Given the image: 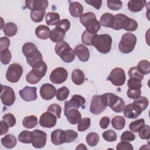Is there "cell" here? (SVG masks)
<instances>
[{
	"label": "cell",
	"instance_id": "e0dca14e",
	"mask_svg": "<svg viewBox=\"0 0 150 150\" xmlns=\"http://www.w3.org/2000/svg\"><path fill=\"white\" fill-rule=\"evenodd\" d=\"M56 90L54 86L49 83L43 84L40 89L41 97L45 100H50L55 96Z\"/></svg>",
	"mask_w": 150,
	"mask_h": 150
},
{
	"label": "cell",
	"instance_id": "4316f807",
	"mask_svg": "<svg viewBox=\"0 0 150 150\" xmlns=\"http://www.w3.org/2000/svg\"><path fill=\"white\" fill-rule=\"evenodd\" d=\"M114 22V16L110 13H104L103 14L100 19V25L104 27L112 28Z\"/></svg>",
	"mask_w": 150,
	"mask_h": 150
},
{
	"label": "cell",
	"instance_id": "d6a6232c",
	"mask_svg": "<svg viewBox=\"0 0 150 150\" xmlns=\"http://www.w3.org/2000/svg\"><path fill=\"white\" fill-rule=\"evenodd\" d=\"M111 124L114 128L117 130L122 129L125 125V120L122 116H115L111 121Z\"/></svg>",
	"mask_w": 150,
	"mask_h": 150
},
{
	"label": "cell",
	"instance_id": "f907efd6",
	"mask_svg": "<svg viewBox=\"0 0 150 150\" xmlns=\"http://www.w3.org/2000/svg\"><path fill=\"white\" fill-rule=\"evenodd\" d=\"M12 57V54L9 50H5L1 52V62L4 64H8Z\"/></svg>",
	"mask_w": 150,
	"mask_h": 150
},
{
	"label": "cell",
	"instance_id": "60d3db41",
	"mask_svg": "<svg viewBox=\"0 0 150 150\" xmlns=\"http://www.w3.org/2000/svg\"><path fill=\"white\" fill-rule=\"evenodd\" d=\"M91 124V120L90 118H83L79 122L77 125V129L79 131H84L87 129Z\"/></svg>",
	"mask_w": 150,
	"mask_h": 150
},
{
	"label": "cell",
	"instance_id": "b9f144b4",
	"mask_svg": "<svg viewBox=\"0 0 150 150\" xmlns=\"http://www.w3.org/2000/svg\"><path fill=\"white\" fill-rule=\"evenodd\" d=\"M64 135L65 143H69L72 142L77 138L78 134L73 129H67L64 131Z\"/></svg>",
	"mask_w": 150,
	"mask_h": 150
},
{
	"label": "cell",
	"instance_id": "9c48e42d",
	"mask_svg": "<svg viewBox=\"0 0 150 150\" xmlns=\"http://www.w3.org/2000/svg\"><path fill=\"white\" fill-rule=\"evenodd\" d=\"M1 100L4 105H12L15 101V94L13 88L8 86L1 85Z\"/></svg>",
	"mask_w": 150,
	"mask_h": 150
},
{
	"label": "cell",
	"instance_id": "ab89813d",
	"mask_svg": "<svg viewBox=\"0 0 150 150\" xmlns=\"http://www.w3.org/2000/svg\"><path fill=\"white\" fill-rule=\"evenodd\" d=\"M145 124V121L144 119L141 118L139 120H137L136 121H132L129 124V129L134 132H137L139 131V129Z\"/></svg>",
	"mask_w": 150,
	"mask_h": 150
},
{
	"label": "cell",
	"instance_id": "277c9868",
	"mask_svg": "<svg viewBox=\"0 0 150 150\" xmlns=\"http://www.w3.org/2000/svg\"><path fill=\"white\" fill-rule=\"evenodd\" d=\"M112 38L107 34L95 35L92 39V45L100 53H108L111 49Z\"/></svg>",
	"mask_w": 150,
	"mask_h": 150
},
{
	"label": "cell",
	"instance_id": "d590c367",
	"mask_svg": "<svg viewBox=\"0 0 150 150\" xmlns=\"http://www.w3.org/2000/svg\"><path fill=\"white\" fill-rule=\"evenodd\" d=\"M99 136L96 132H90L86 136V140L87 144L90 146H95L99 142Z\"/></svg>",
	"mask_w": 150,
	"mask_h": 150
},
{
	"label": "cell",
	"instance_id": "6125c7cd",
	"mask_svg": "<svg viewBox=\"0 0 150 150\" xmlns=\"http://www.w3.org/2000/svg\"><path fill=\"white\" fill-rule=\"evenodd\" d=\"M9 127L3 121H1V135L6 134L8 131Z\"/></svg>",
	"mask_w": 150,
	"mask_h": 150
},
{
	"label": "cell",
	"instance_id": "8992f818",
	"mask_svg": "<svg viewBox=\"0 0 150 150\" xmlns=\"http://www.w3.org/2000/svg\"><path fill=\"white\" fill-rule=\"evenodd\" d=\"M137 43V37L132 33H126L122 36L118 44L119 50L123 53L131 52Z\"/></svg>",
	"mask_w": 150,
	"mask_h": 150
},
{
	"label": "cell",
	"instance_id": "7dc6e473",
	"mask_svg": "<svg viewBox=\"0 0 150 150\" xmlns=\"http://www.w3.org/2000/svg\"><path fill=\"white\" fill-rule=\"evenodd\" d=\"M2 121L6 123L9 127H13L16 122L15 116L11 113L5 114L2 117Z\"/></svg>",
	"mask_w": 150,
	"mask_h": 150
},
{
	"label": "cell",
	"instance_id": "7bdbcfd3",
	"mask_svg": "<svg viewBox=\"0 0 150 150\" xmlns=\"http://www.w3.org/2000/svg\"><path fill=\"white\" fill-rule=\"evenodd\" d=\"M128 76L129 79H136L140 81L144 79V75L138 71L137 67H132L129 69Z\"/></svg>",
	"mask_w": 150,
	"mask_h": 150
},
{
	"label": "cell",
	"instance_id": "6f0895ef",
	"mask_svg": "<svg viewBox=\"0 0 150 150\" xmlns=\"http://www.w3.org/2000/svg\"><path fill=\"white\" fill-rule=\"evenodd\" d=\"M141 91L139 89H130L128 88L127 91V96L129 98L136 99L139 96H141Z\"/></svg>",
	"mask_w": 150,
	"mask_h": 150
},
{
	"label": "cell",
	"instance_id": "ee69618b",
	"mask_svg": "<svg viewBox=\"0 0 150 150\" xmlns=\"http://www.w3.org/2000/svg\"><path fill=\"white\" fill-rule=\"evenodd\" d=\"M103 138L107 142H114L117 140V136L115 132L112 129H108L103 133Z\"/></svg>",
	"mask_w": 150,
	"mask_h": 150
},
{
	"label": "cell",
	"instance_id": "8fae6325",
	"mask_svg": "<svg viewBox=\"0 0 150 150\" xmlns=\"http://www.w3.org/2000/svg\"><path fill=\"white\" fill-rule=\"evenodd\" d=\"M47 69L42 67L32 68L26 76V81L30 84H36L40 81L41 79L45 76Z\"/></svg>",
	"mask_w": 150,
	"mask_h": 150
},
{
	"label": "cell",
	"instance_id": "ba28073f",
	"mask_svg": "<svg viewBox=\"0 0 150 150\" xmlns=\"http://www.w3.org/2000/svg\"><path fill=\"white\" fill-rule=\"evenodd\" d=\"M107 80L115 86H122L126 80V76L124 70L120 67H115L112 70Z\"/></svg>",
	"mask_w": 150,
	"mask_h": 150
},
{
	"label": "cell",
	"instance_id": "8d00e7d4",
	"mask_svg": "<svg viewBox=\"0 0 150 150\" xmlns=\"http://www.w3.org/2000/svg\"><path fill=\"white\" fill-rule=\"evenodd\" d=\"M45 13V11L33 10L30 12L31 19L35 22H40L43 21Z\"/></svg>",
	"mask_w": 150,
	"mask_h": 150
},
{
	"label": "cell",
	"instance_id": "680465c9",
	"mask_svg": "<svg viewBox=\"0 0 150 150\" xmlns=\"http://www.w3.org/2000/svg\"><path fill=\"white\" fill-rule=\"evenodd\" d=\"M10 45V40L6 37H2L0 39V52L8 49Z\"/></svg>",
	"mask_w": 150,
	"mask_h": 150
},
{
	"label": "cell",
	"instance_id": "f1b7e54d",
	"mask_svg": "<svg viewBox=\"0 0 150 150\" xmlns=\"http://www.w3.org/2000/svg\"><path fill=\"white\" fill-rule=\"evenodd\" d=\"M1 143L4 146L8 149H11L15 146L17 141L16 138L11 135L8 134L1 138Z\"/></svg>",
	"mask_w": 150,
	"mask_h": 150
},
{
	"label": "cell",
	"instance_id": "681fc988",
	"mask_svg": "<svg viewBox=\"0 0 150 150\" xmlns=\"http://www.w3.org/2000/svg\"><path fill=\"white\" fill-rule=\"evenodd\" d=\"M95 35L92 34L87 32L86 30H84L81 35L82 42L86 45L91 46L92 45V39Z\"/></svg>",
	"mask_w": 150,
	"mask_h": 150
},
{
	"label": "cell",
	"instance_id": "4dcf8cb0",
	"mask_svg": "<svg viewBox=\"0 0 150 150\" xmlns=\"http://www.w3.org/2000/svg\"><path fill=\"white\" fill-rule=\"evenodd\" d=\"M5 35L8 37H12L15 36L18 30L16 25L13 22H7L2 29Z\"/></svg>",
	"mask_w": 150,
	"mask_h": 150
},
{
	"label": "cell",
	"instance_id": "d4e9b609",
	"mask_svg": "<svg viewBox=\"0 0 150 150\" xmlns=\"http://www.w3.org/2000/svg\"><path fill=\"white\" fill-rule=\"evenodd\" d=\"M51 30L49 27L45 25H39L35 29L36 36L43 40L47 39L50 38Z\"/></svg>",
	"mask_w": 150,
	"mask_h": 150
},
{
	"label": "cell",
	"instance_id": "f5cc1de1",
	"mask_svg": "<svg viewBox=\"0 0 150 150\" xmlns=\"http://www.w3.org/2000/svg\"><path fill=\"white\" fill-rule=\"evenodd\" d=\"M127 86L130 89H139L142 87L141 81L136 79H129L127 81Z\"/></svg>",
	"mask_w": 150,
	"mask_h": 150
},
{
	"label": "cell",
	"instance_id": "11a10c76",
	"mask_svg": "<svg viewBox=\"0 0 150 150\" xmlns=\"http://www.w3.org/2000/svg\"><path fill=\"white\" fill-rule=\"evenodd\" d=\"M116 149L117 150H133L134 148L129 142L126 141H121L117 144Z\"/></svg>",
	"mask_w": 150,
	"mask_h": 150
},
{
	"label": "cell",
	"instance_id": "be15d7a7",
	"mask_svg": "<svg viewBox=\"0 0 150 150\" xmlns=\"http://www.w3.org/2000/svg\"><path fill=\"white\" fill-rule=\"evenodd\" d=\"M76 150H78V149H81V150H84V149H87V147L86 146V145L83 144H79L76 148Z\"/></svg>",
	"mask_w": 150,
	"mask_h": 150
},
{
	"label": "cell",
	"instance_id": "f6af8a7d",
	"mask_svg": "<svg viewBox=\"0 0 150 150\" xmlns=\"http://www.w3.org/2000/svg\"><path fill=\"white\" fill-rule=\"evenodd\" d=\"M125 106V104L124 100L119 97L118 100L111 107V108L115 112H121L124 110Z\"/></svg>",
	"mask_w": 150,
	"mask_h": 150
},
{
	"label": "cell",
	"instance_id": "e575fe53",
	"mask_svg": "<svg viewBox=\"0 0 150 150\" xmlns=\"http://www.w3.org/2000/svg\"><path fill=\"white\" fill-rule=\"evenodd\" d=\"M32 132L25 130L22 131L18 135V140L22 143L30 144L32 142Z\"/></svg>",
	"mask_w": 150,
	"mask_h": 150
},
{
	"label": "cell",
	"instance_id": "f35d334b",
	"mask_svg": "<svg viewBox=\"0 0 150 150\" xmlns=\"http://www.w3.org/2000/svg\"><path fill=\"white\" fill-rule=\"evenodd\" d=\"M69 90L65 86L59 88L56 91V98L59 101L65 100L69 96Z\"/></svg>",
	"mask_w": 150,
	"mask_h": 150
},
{
	"label": "cell",
	"instance_id": "bcb514c9",
	"mask_svg": "<svg viewBox=\"0 0 150 150\" xmlns=\"http://www.w3.org/2000/svg\"><path fill=\"white\" fill-rule=\"evenodd\" d=\"M139 137L142 139H149L150 134V128L148 125H144L138 131Z\"/></svg>",
	"mask_w": 150,
	"mask_h": 150
},
{
	"label": "cell",
	"instance_id": "91938a15",
	"mask_svg": "<svg viewBox=\"0 0 150 150\" xmlns=\"http://www.w3.org/2000/svg\"><path fill=\"white\" fill-rule=\"evenodd\" d=\"M85 2L88 5L93 6L94 8H96L98 10L100 9L102 4L101 0H89V1H85Z\"/></svg>",
	"mask_w": 150,
	"mask_h": 150
},
{
	"label": "cell",
	"instance_id": "ac0fdd59",
	"mask_svg": "<svg viewBox=\"0 0 150 150\" xmlns=\"http://www.w3.org/2000/svg\"><path fill=\"white\" fill-rule=\"evenodd\" d=\"M124 115L125 117L131 119L137 118L142 112L141 109L134 103L125 106L124 108Z\"/></svg>",
	"mask_w": 150,
	"mask_h": 150
},
{
	"label": "cell",
	"instance_id": "1f68e13d",
	"mask_svg": "<svg viewBox=\"0 0 150 150\" xmlns=\"http://www.w3.org/2000/svg\"><path fill=\"white\" fill-rule=\"evenodd\" d=\"M46 22L49 26L56 25L60 21V16L56 12H48L45 17Z\"/></svg>",
	"mask_w": 150,
	"mask_h": 150
},
{
	"label": "cell",
	"instance_id": "7a4b0ae2",
	"mask_svg": "<svg viewBox=\"0 0 150 150\" xmlns=\"http://www.w3.org/2000/svg\"><path fill=\"white\" fill-rule=\"evenodd\" d=\"M111 28L114 30L124 29L127 31L132 32L138 28V23L123 13H118L114 16V22Z\"/></svg>",
	"mask_w": 150,
	"mask_h": 150
},
{
	"label": "cell",
	"instance_id": "ffe728a7",
	"mask_svg": "<svg viewBox=\"0 0 150 150\" xmlns=\"http://www.w3.org/2000/svg\"><path fill=\"white\" fill-rule=\"evenodd\" d=\"M64 115L67 117L68 121L71 124H78L81 119V114L76 108H69L66 110H64Z\"/></svg>",
	"mask_w": 150,
	"mask_h": 150
},
{
	"label": "cell",
	"instance_id": "836d02e7",
	"mask_svg": "<svg viewBox=\"0 0 150 150\" xmlns=\"http://www.w3.org/2000/svg\"><path fill=\"white\" fill-rule=\"evenodd\" d=\"M137 68L143 75L148 74L150 71V63L146 60H142L138 63Z\"/></svg>",
	"mask_w": 150,
	"mask_h": 150
},
{
	"label": "cell",
	"instance_id": "db71d44e",
	"mask_svg": "<svg viewBox=\"0 0 150 150\" xmlns=\"http://www.w3.org/2000/svg\"><path fill=\"white\" fill-rule=\"evenodd\" d=\"M56 28H60L66 32L70 28V23L67 19H63L60 21L56 25Z\"/></svg>",
	"mask_w": 150,
	"mask_h": 150
},
{
	"label": "cell",
	"instance_id": "d6986e66",
	"mask_svg": "<svg viewBox=\"0 0 150 150\" xmlns=\"http://www.w3.org/2000/svg\"><path fill=\"white\" fill-rule=\"evenodd\" d=\"M48 5L49 2L47 0H31L25 1L26 8L31 11L33 10L45 11Z\"/></svg>",
	"mask_w": 150,
	"mask_h": 150
},
{
	"label": "cell",
	"instance_id": "74e56055",
	"mask_svg": "<svg viewBox=\"0 0 150 150\" xmlns=\"http://www.w3.org/2000/svg\"><path fill=\"white\" fill-rule=\"evenodd\" d=\"M134 104L137 105L138 107H139L141 110L143 111L145 110L146 109V108L148 106L149 101L148 98L144 96H139L137 98L135 99V100L133 101Z\"/></svg>",
	"mask_w": 150,
	"mask_h": 150
},
{
	"label": "cell",
	"instance_id": "816d5d0a",
	"mask_svg": "<svg viewBox=\"0 0 150 150\" xmlns=\"http://www.w3.org/2000/svg\"><path fill=\"white\" fill-rule=\"evenodd\" d=\"M107 4L108 8L113 11L120 10L122 6V2L121 1L108 0Z\"/></svg>",
	"mask_w": 150,
	"mask_h": 150
},
{
	"label": "cell",
	"instance_id": "2e32d148",
	"mask_svg": "<svg viewBox=\"0 0 150 150\" xmlns=\"http://www.w3.org/2000/svg\"><path fill=\"white\" fill-rule=\"evenodd\" d=\"M36 87L26 86L19 91V95L25 101H32L37 99Z\"/></svg>",
	"mask_w": 150,
	"mask_h": 150
},
{
	"label": "cell",
	"instance_id": "7402d4cb",
	"mask_svg": "<svg viewBox=\"0 0 150 150\" xmlns=\"http://www.w3.org/2000/svg\"><path fill=\"white\" fill-rule=\"evenodd\" d=\"M64 140V131L60 129H57L51 133V141L54 145H59L65 143Z\"/></svg>",
	"mask_w": 150,
	"mask_h": 150
},
{
	"label": "cell",
	"instance_id": "52a82bcc",
	"mask_svg": "<svg viewBox=\"0 0 150 150\" xmlns=\"http://www.w3.org/2000/svg\"><path fill=\"white\" fill-rule=\"evenodd\" d=\"M23 73V68L18 63H12L9 65L6 73V80L11 83H16L19 81Z\"/></svg>",
	"mask_w": 150,
	"mask_h": 150
},
{
	"label": "cell",
	"instance_id": "4fadbf2b",
	"mask_svg": "<svg viewBox=\"0 0 150 150\" xmlns=\"http://www.w3.org/2000/svg\"><path fill=\"white\" fill-rule=\"evenodd\" d=\"M106 107L102 100L101 96L95 95L92 97L90 107V111L92 114L98 115L104 111Z\"/></svg>",
	"mask_w": 150,
	"mask_h": 150
},
{
	"label": "cell",
	"instance_id": "cb8c5ba5",
	"mask_svg": "<svg viewBox=\"0 0 150 150\" xmlns=\"http://www.w3.org/2000/svg\"><path fill=\"white\" fill-rule=\"evenodd\" d=\"M146 5L144 0H131L128 3V8L132 12H138L141 11Z\"/></svg>",
	"mask_w": 150,
	"mask_h": 150
},
{
	"label": "cell",
	"instance_id": "83f0119b",
	"mask_svg": "<svg viewBox=\"0 0 150 150\" xmlns=\"http://www.w3.org/2000/svg\"><path fill=\"white\" fill-rule=\"evenodd\" d=\"M71 80L76 85L82 84L85 80L84 73L80 69H75L71 73Z\"/></svg>",
	"mask_w": 150,
	"mask_h": 150
},
{
	"label": "cell",
	"instance_id": "603a6c76",
	"mask_svg": "<svg viewBox=\"0 0 150 150\" xmlns=\"http://www.w3.org/2000/svg\"><path fill=\"white\" fill-rule=\"evenodd\" d=\"M69 11L73 17H80L83 14V7L82 5L78 2H71L69 5Z\"/></svg>",
	"mask_w": 150,
	"mask_h": 150
},
{
	"label": "cell",
	"instance_id": "9a60e30c",
	"mask_svg": "<svg viewBox=\"0 0 150 150\" xmlns=\"http://www.w3.org/2000/svg\"><path fill=\"white\" fill-rule=\"evenodd\" d=\"M57 122V117L52 113L47 111L42 114L39 119V124L42 127L52 128L55 126Z\"/></svg>",
	"mask_w": 150,
	"mask_h": 150
},
{
	"label": "cell",
	"instance_id": "f546056e",
	"mask_svg": "<svg viewBox=\"0 0 150 150\" xmlns=\"http://www.w3.org/2000/svg\"><path fill=\"white\" fill-rule=\"evenodd\" d=\"M38 123V118L33 115L25 117L22 121V125L28 129L34 128Z\"/></svg>",
	"mask_w": 150,
	"mask_h": 150
},
{
	"label": "cell",
	"instance_id": "9f6ffc18",
	"mask_svg": "<svg viewBox=\"0 0 150 150\" xmlns=\"http://www.w3.org/2000/svg\"><path fill=\"white\" fill-rule=\"evenodd\" d=\"M135 136L131 132L129 131H124L121 135V141H132L135 139Z\"/></svg>",
	"mask_w": 150,
	"mask_h": 150
},
{
	"label": "cell",
	"instance_id": "5bb4252c",
	"mask_svg": "<svg viewBox=\"0 0 150 150\" xmlns=\"http://www.w3.org/2000/svg\"><path fill=\"white\" fill-rule=\"evenodd\" d=\"M85 103L86 100L83 96L76 94L72 96L71 100L65 101L64 110H66L69 108L78 109L80 107L84 108Z\"/></svg>",
	"mask_w": 150,
	"mask_h": 150
},
{
	"label": "cell",
	"instance_id": "c3c4849f",
	"mask_svg": "<svg viewBox=\"0 0 150 150\" xmlns=\"http://www.w3.org/2000/svg\"><path fill=\"white\" fill-rule=\"evenodd\" d=\"M47 111L53 114L57 118H60L62 112V108L59 104H52L49 106Z\"/></svg>",
	"mask_w": 150,
	"mask_h": 150
},
{
	"label": "cell",
	"instance_id": "6da1fadb",
	"mask_svg": "<svg viewBox=\"0 0 150 150\" xmlns=\"http://www.w3.org/2000/svg\"><path fill=\"white\" fill-rule=\"evenodd\" d=\"M22 50L23 54L26 58L27 63L32 68L43 61L42 54L34 43L31 42L25 43Z\"/></svg>",
	"mask_w": 150,
	"mask_h": 150
},
{
	"label": "cell",
	"instance_id": "94428289",
	"mask_svg": "<svg viewBox=\"0 0 150 150\" xmlns=\"http://www.w3.org/2000/svg\"><path fill=\"white\" fill-rule=\"evenodd\" d=\"M110 120L107 117H103L100 120V127L102 129H105L109 125Z\"/></svg>",
	"mask_w": 150,
	"mask_h": 150
},
{
	"label": "cell",
	"instance_id": "30bf717a",
	"mask_svg": "<svg viewBox=\"0 0 150 150\" xmlns=\"http://www.w3.org/2000/svg\"><path fill=\"white\" fill-rule=\"evenodd\" d=\"M32 132V145L35 148H43L46 143L47 134L40 130L35 129Z\"/></svg>",
	"mask_w": 150,
	"mask_h": 150
},
{
	"label": "cell",
	"instance_id": "7c38bea8",
	"mask_svg": "<svg viewBox=\"0 0 150 150\" xmlns=\"http://www.w3.org/2000/svg\"><path fill=\"white\" fill-rule=\"evenodd\" d=\"M68 77L67 70L63 67H57L54 69L50 74V80L54 84H61L64 82Z\"/></svg>",
	"mask_w": 150,
	"mask_h": 150
},
{
	"label": "cell",
	"instance_id": "3957f363",
	"mask_svg": "<svg viewBox=\"0 0 150 150\" xmlns=\"http://www.w3.org/2000/svg\"><path fill=\"white\" fill-rule=\"evenodd\" d=\"M81 24L86 28V30L90 33L96 35L100 29V23L97 20L93 12H88L83 13L80 17Z\"/></svg>",
	"mask_w": 150,
	"mask_h": 150
},
{
	"label": "cell",
	"instance_id": "484cf974",
	"mask_svg": "<svg viewBox=\"0 0 150 150\" xmlns=\"http://www.w3.org/2000/svg\"><path fill=\"white\" fill-rule=\"evenodd\" d=\"M65 32L58 28H55L51 31L50 39L54 43H59L63 41L65 36Z\"/></svg>",
	"mask_w": 150,
	"mask_h": 150
},
{
	"label": "cell",
	"instance_id": "5b68a950",
	"mask_svg": "<svg viewBox=\"0 0 150 150\" xmlns=\"http://www.w3.org/2000/svg\"><path fill=\"white\" fill-rule=\"evenodd\" d=\"M56 53L60 56L62 60L66 63L72 62L75 58L74 50L66 41H61L57 43L54 47Z\"/></svg>",
	"mask_w": 150,
	"mask_h": 150
},
{
	"label": "cell",
	"instance_id": "44dd1931",
	"mask_svg": "<svg viewBox=\"0 0 150 150\" xmlns=\"http://www.w3.org/2000/svg\"><path fill=\"white\" fill-rule=\"evenodd\" d=\"M75 54L79 59L83 62H87L90 57V52L88 49L82 44L78 45L74 50Z\"/></svg>",
	"mask_w": 150,
	"mask_h": 150
}]
</instances>
